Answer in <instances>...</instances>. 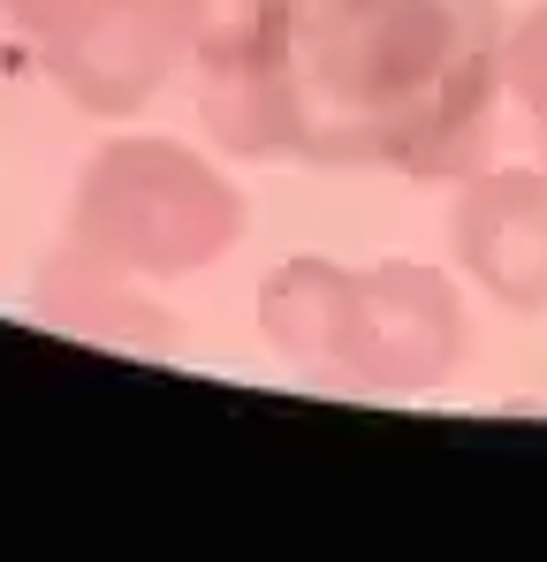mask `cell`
<instances>
[{"label": "cell", "mask_w": 547, "mask_h": 562, "mask_svg": "<svg viewBox=\"0 0 547 562\" xmlns=\"http://www.w3.org/2000/svg\"><path fill=\"white\" fill-rule=\"evenodd\" d=\"M297 61L350 153L434 168L479 137L494 0H289Z\"/></svg>", "instance_id": "cell-1"}, {"label": "cell", "mask_w": 547, "mask_h": 562, "mask_svg": "<svg viewBox=\"0 0 547 562\" xmlns=\"http://www.w3.org/2000/svg\"><path fill=\"white\" fill-rule=\"evenodd\" d=\"M464 251L471 267L517 304H547V190L502 176L464 205Z\"/></svg>", "instance_id": "cell-2"}, {"label": "cell", "mask_w": 547, "mask_h": 562, "mask_svg": "<svg viewBox=\"0 0 547 562\" xmlns=\"http://www.w3.org/2000/svg\"><path fill=\"white\" fill-rule=\"evenodd\" d=\"M510 69H517V92L533 99V114H540L547 130V8L517 31V46H510Z\"/></svg>", "instance_id": "cell-3"}]
</instances>
